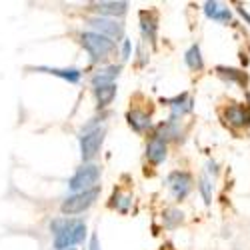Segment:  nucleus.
I'll use <instances>...</instances> for the list:
<instances>
[{
  "label": "nucleus",
  "mask_w": 250,
  "mask_h": 250,
  "mask_svg": "<svg viewBox=\"0 0 250 250\" xmlns=\"http://www.w3.org/2000/svg\"><path fill=\"white\" fill-rule=\"evenodd\" d=\"M204 14H206L208 18L216 20V22H222V24L230 22V18H232L230 8L222 6L220 2H206V4H204Z\"/></svg>",
  "instance_id": "ddd939ff"
},
{
  "label": "nucleus",
  "mask_w": 250,
  "mask_h": 250,
  "mask_svg": "<svg viewBox=\"0 0 250 250\" xmlns=\"http://www.w3.org/2000/svg\"><path fill=\"white\" fill-rule=\"evenodd\" d=\"M52 230V246L54 250H68L86 238V222L80 218L62 216L50 222Z\"/></svg>",
  "instance_id": "f257e3e1"
},
{
  "label": "nucleus",
  "mask_w": 250,
  "mask_h": 250,
  "mask_svg": "<svg viewBox=\"0 0 250 250\" xmlns=\"http://www.w3.org/2000/svg\"><path fill=\"white\" fill-rule=\"evenodd\" d=\"M104 136H106V128L104 126H94V128L86 126V130H82V134H80V156H82V160L90 162L98 156Z\"/></svg>",
  "instance_id": "20e7f679"
},
{
  "label": "nucleus",
  "mask_w": 250,
  "mask_h": 250,
  "mask_svg": "<svg viewBox=\"0 0 250 250\" xmlns=\"http://www.w3.org/2000/svg\"><path fill=\"white\" fill-rule=\"evenodd\" d=\"M80 44L82 48L86 50V54L90 56L92 62H100L106 58L114 48H116V42L106 36H102L94 30H86L80 34Z\"/></svg>",
  "instance_id": "f03ea898"
},
{
  "label": "nucleus",
  "mask_w": 250,
  "mask_h": 250,
  "mask_svg": "<svg viewBox=\"0 0 250 250\" xmlns=\"http://www.w3.org/2000/svg\"><path fill=\"white\" fill-rule=\"evenodd\" d=\"M162 102H166L168 106H172V110H174V116H172V118H176L178 114L182 116V114H186V112L192 110V100L188 98V94H186V92H182L180 96H176V98H172V100H162Z\"/></svg>",
  "instance_id": "f3484780"
},
{
  "label": "nucleus",
  "mask_w": 250,
  "mask_h": 250,
  "mask_svg": "<svg viewBox=\"0 0 250 250\" xmlns=\"http://www.w3.org/2000/svg\"><path fill=\"white\" fill-rule=\"evenodd\" d=\"M184 62L188 64L190 70H202L204 68V60H202V54H200V46L198 44H192L184 54Z\"/></svg>",
  "instance_id": "6ab92c4d"
},
{
  "label": "nucleus",
  "mask_w": 250,
  "mask_h": 250,
  "mask_svg": "<svg viewBox=\"0 0 250 250\" xmlns=\"http://www.w3.org/2000/svg\"><path fill=\"white\" fill-rule=\"evenodd\" d=\"M100 180V166L96 164H84L70 176L68 180V188L74 192H84L90 188H96Z\"/></svg>",
  "instance_id": "39448f33"
},
{
  "label": "nucleus",
  "mask_w": 250,
  "mask_h": 250,
  "mask_svg": "<svg viewBox=\"0 0 250 250\" xmlns=\"http://www.w3.org/2000/svg\"><path fill=\"white\" fill-rule=\"evenodd\" d=\"M90 10L102 18H120V16L126 14L128 2H122V0H118V2L116 0H110V2L108 0H102V2H92Z\"/></svg>",
  "instance_id": "1a4fd4ad"
},
{
  "label": "nucleus",
  "mask_w": 250,
  "mask_h": 250,
  "mask_svg": "<svg viewBox=\"0 0 250 250\" xmlns=\"http://www.w3.org/2000/svg\"><path fill=\"white\" fill-rule=\"evenodd\" d=\"M98 196H100V186L90 188V190H84V192H74V194L64 198V202L60 204V210H62V214H64V216L82 214V212H86L88 208L98 200Z\"/></svg>",
  "instance_id": "7ed1b4c3"
},
{
  "label": "nucleus",
  "mask_w": 250,
  "mask_h": 250,
  "mask_svg": "<svg viewBox=\"0 0 250 250\" xmlns=\"http://www.w3.org/2000/svg\"><path fill=\"white\" fill-rule=\"evenodd\" d=\"M222 118L224 122L228 124V126L232 128H248L250 126V108L246 106V104H230V106H226L222 110Z\"/></svg>",
  "instance_id": "6e6552de"
},
{
  "label": "nucleus",
  "mask_w": 250,
  "mask_h": 250,
  "mask_svg": "<svg viewBox=\"0 0 250 250\" xmlns=\"http://www.w3.org/2000/svg\"><path fill=\"white\" fill-rule=\"evenodd\" d=\"M130 50H132L130 40H128V38H124V40H122V58H124V60L130 58Z\"/></svg>",
  "instance_id": "5701e85b"
},
{
  "label": "nucleus",
  "mask_w": 250,
  "mask_h": 250,
  "mask_svg": "<svg viewBox=\"0 0 250 250\" xmlns=\"http://www.w3.org/2000/svg\"><path fill=\"white\" fill-rule=\"evenodd\" d=\"M192 176L188 172L184 170H174L168 174V178H166V186L170 188V192L174 194L176 200H184L186 196L190 194L192 190Z\"/></svg>",
  "instance_id": "0eeeda50"
},
{
  "label": "nucleus",
  "mask_w": 250,
  "mask_h": 250,
  "mask_svg": "<svg viewBox=\"0 0 250 250\" xmlns=\"http://www.w3.org/2000/svg\"><path fill=\"white\" fill-rule=\"evenodd\" d=\"M88 24L94 32L106 36L110 40H124V24L118 22L116 18H102V16H94V18H88Z\"/></svg>",
  "instance_id": "423d86ee"
},
{
  "label": "nucleus",
  "mask_w": 250,
  "mask_h": 250,
  "mask_svg": "<svg viewBox=\"0 0 250 250\" xmlns=\"http://www.w3.org/2000/svg\"><path fill=\"white\" fill-rule=\"evenodd\" d=\"M146 158H148V162H152L154 166H158V164L164 162V158H166V140H164L162 136L154 134V136L148 140V144H146Z\"/></svg>",
  "instance_id": "9d476101"
},
{
  "label": "nucleus",
  "mask_w": 250,
  "mask_h": 250,
  "mask_svg": "<svg viewBox=\"0 0 250 250\" xmlns=\"http://www.w3.org/2000/svg\"><path fill=\"white\" fill-rule=\"evenodd\" d=\"M94 96L100 108H106L108 104H112V100L116 98V82L114 84H102L94 88Z\"/></svg>",
  "instance_id": "dca6fc26"
},
{
  "label": "nucleus",
  "mask_w": 250,
  "mask_h": 250,
  "mask_svg": "<svg viewBox=\"0 0 250 250\" xmlns=\"http://www.w3.org/2000/svg\"><path fill=\"white\" fill-rule=\"evenodd\" d=\"M130 202H132V198H130L128 194H122V192H114V196H112V202H110V206H112V208H116L118 212H128V206H130Z\"/></svg>",
  "instance_id": "412c9836"
},
{
  "label": "nucleus",
  "mask_w": 250,
  "mask_h": 250,
  "mask_svg": "<svg viewBox=\"0 0 250 250\" xmlns=\"http://www.w3.org/2000/svg\"><path fill=\"white\" fill-rule=\"evenodd\" d=\"M118 74H120V66L118 64L104 66V68H100L92 76V84H94V88L96 86H102V84H114V80L118 78Z\"/></svg>",
  "instance_id": "4468645a"
},
{
  "label": "nucleus",
  "mask_w": 250,
  "mask_h": 250,
  "mask_svg": "<svg viewBox=\"0 0 250 250\" xmlns=\"http://www.w3.org/2000/svg\"><path fill=\"white\" fill-rule=\"evenodd\" d=\"M182 220H184V214L178 210V208H166V210L162 212V222L168 230H172V228H176L178 224H182Z\"/></svg>",
  "instance_id": "aec40b11"
},
{
  "label": "nucleus",
  "mask_w": 250,
  "mask_h": 250,
  "mask_svg": "<svg viewBox=\"0 0 250 250\" xmlns=\"http://www.w3.org/2000/svg\"><path fill=\"white\" fill-rule=\"evenodd\" d=\"M128 124H130V128L134 130V132H144V130H148L150 128V114L148 112H144V110H138V108H134V110H130L128 112Z\"/></svg>",
  "instance_id": "2eb2a0df"
},
{
  "label": "nucleus",
  "mask_w": 250,
  "mask_h": 250,
  "mask_svg": "<svg viewBox=\"0 0 250 250\" xmlns=\"http://www.w3.org/2000/svg\"><path fill=\"white\" fill-rule=\"evenodd\" d=\"M238 12H240V16H242V18H244V20H246V22H248V24H250V14H248V12H246V10H244V8H238Z\"/></svg>",
  "instance_id": "393cba45"
},
{
  "label": "nucleus",
  "mask_w": 250,
  "mask_h": 250,
  "mask_svg": "<svg viewBox=\"0 0 250 250\" xmlns=\"http://www.w3.org/2000/svg\"><path fill=\"white\" fill-rule=\"evenodd\" d=\"M198 190L202 192V196H204V202H206V204H210V202H212V182L208 180L206 176H202V178H200V182H198Z\"/></svg>",
  "instance_id": "4be33fe9"
},
{
  "label": "nucleus",
  "mask_w": 250,
  "mask_h": 250,
  "mask_svg": "<svg viewBox=\"0 0 250 250\" xmlns=\"http://www.w3.org/2000/svg\"><path fill=\"white\" fill-rule=\"evenodd\" d=\"M36 72H46V74H52V76H58L62 80L66 82H72V84H76V82H80L82 78V72L78 68H54V66H38L34 68Z\"/></svg>",
  "instance_id": "f8f14e48"
},
{
  "label": "nucleus",
  "mask_w": 250,
  "mask_h": 250,
  "mask_svg": "<svg viewBox=\"0 0 250 250\" xmlns=\"http://www.w3.org/2000/svg\"><path fill=\"white\" fill-rule=\"evenodd\" d=\"M216 72H218V76H222L226 82H234V84H238V86H246V82H248V76H246L242 70H236V68L218 66Z\"/></svg>",
  "instance_id": "a211bd4d"
},
{
  "label": "nucleus",
  "mask_w": 250,
  "mask_h": 250,
  "mask_svg": "<svg viewBox=\"0 0 250 250\" xmlns=\"http://www.w3.org/2000/svg\"><path fill=\"white\" fill-rule=\"evenodd\" d=\"M88 250H100V242H98V236H96V234L90 236V246H88Z\"/></svg>",
  "instance_id": "b1692460"
},
{
  "label": "nucleus",
  "mask_w": 250,
  "mask_h": 250,
  "mask_svg": "<svg viewBox=\"0 0 250 250\" xmlns=\"http://www.w3.org/2000/svg\"><path fill=\"white\" fill-rule=\"evenodd\" d=\"M68 250H76V248H68Z\"/></svg>",
  "instance_id": "a878e982"
},
{
  "label": "nucleus",
  "mask_w": 250,
  "mask_h": 250,
  "mask_svg": "<svg viewBox=\"0 0 250 250\" xmlns=\"http://www.w3.org/2000/svg\"><path fill=\"white\" fill-rule=\"evenodd\" d=\"M140 30H142V34L146 40H150L152 44L156 42V32H158L156 12H152V10H142L140 12Z\"/></svg>",
  "instance_id": "9b49d317"
}]
</instances>
